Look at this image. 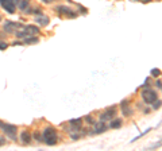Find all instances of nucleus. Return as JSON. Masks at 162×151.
Returning <instances> with one entry per match:
<instances>
[{"mask_svg": "<svg viewBox=\"0 0 162 151\" xmlns=\"http://www.w3.org/2000/svg\"><path fill=\"white\" fill-rule=\"evenodd\" d=\"M42 140L46 143L47 146H54L57 144L58 142V135H57V131L54 127L49 126L43 129V134H42Z\"/></svg>", "mask_w": 162, "mask_h": 151, "instance_id": "obj_1", "label": "nucleus"}, {"mask_svg": "<svg viewBox=\"0 0 162 151\" xmlns=\"http://www.w3.org/2000/svg\"><path fill=\"white\" fill-rule=\"evenodd\" d=\"M0 129L10 138L11 140H16V132H18V127L10 123H4L0 120Z\"/></svg>", "mask_w": 162, "mask_h": 151, "instance_id": "obj_2", "label": "nucleus"}, {"mask_svg": "<svg viewBox=\"0 0 162 151\" xmlns=\"http://www.w3.org/2000/svg\"><path fill=\"white\" fill-rule=\"evenodd\" d=\"M140 96H142L143 101H145L146 104H153V102L157 100V93L153 90V89H145V90H142Z\"/></svg>", "mask_w": 162, "mask_h": 151, "instance_id": "obj_3", "label": "nucleus"}, {"mask_svg": "<svg viewBox=\"0 0 162 151\" xmlns=\"http://www.w3.org/2000/svg\"><path fill=\"white\" fill-rule=\"evenodd\" d=\"M56 11L58 12V15L66 16V18H76L77 16V13L73 12L72 8L66 7V5H58V7H56Z\"/></svg>", "mask_w": 162, "mask_h": 151, "instance_id": "obj_4", "label": "nucleus"}, {"mask_svg": "<svg viewBox=\"0 0 162 151\" xmlns=\"http://www.w3.org/2000/svg\"><path fill=\"white\" fill-rule=\"evenodd\" d=\"M2 5H3V8H4L8 13H14V12H15L16 4L14 3V0H3Z\"/></svg>", "mask_w": 162, "mask_h": 151, "instance_id": "obj_5", "label": "nucleus"}, {"mask_svg": "<svg viewBox=\"0 0 162 151\" xmlns=\"http://www.w3.org/2000/svg\"><path fill=\"white\" fill-rule=\"evenodd\" d=\"M19 27H20V24L19 23L8 20V22H5V24H4V31L8 32V34H11V32H15L16 28H19Z\"/></svg>", "mask_w": 162, "mask_h": 151, "instance_id": "obj_6", "label": "nucleus"}, {"mask_svg": "<svg viewBox=\"0 0 162 151\" xmlns=\"http://www.w3.org/2000/svg\"><path fill=\"white\" fill-rule=\"evenodd\" d=\"M115 115H116L115 108H110V109H107L105 112L101 113V116H100V120H103V121H105V120H112V119L115 117Z\"/></svg>", "mask_w": 162, "mask_h": 151, "instance_id": "obj_7", "label": "nucleus"}, {"mask_svg": "<svg viewBox=\"0 0 162 151\" xmlns=\"http://www.w3.org/2000/svg\"><path fill=\"white\" fill-rule=\"evenodd\" d=\"M35 22H37V24L38 26H42V27H45V26H47L49 23H50V19L47 18V16H45V15H37V18H35Z\"/></svg>", "mask_w": 162, "mask_h": 151, "instance_id": "obj_8", "label": "nucleus"}, {"mask_svg": "<svg viewBox=\"0 0 162 151\" xmlns=\"http://www.w3.org/2000/svg\"><path fill=\"white\" fill-rule=\"evenodd\" d=\"M105 129H107V126H105L104 124V121H100V123H97L96 126H94V129L92 132H93V134H101V132H104Z\"/></svg>", "mask_w": 162, "mask_h": 151, "instance_id": "obj_9", "label": "nucleus"}, {"mask_svg": "<svg viewBox=\"0 0 162 151\" xmlns=\"http://www.w3.org/2000/svg\"><path fill=\"white\" fill-rule=\"evenodd\" d=\"M20 139H22V143H23V144H28V143L31 142V135H30L28 131H23L20 134Z\"/></svg>", "mask_w": 162, "mask_h": 151, "instance_id": "obj_10", "label": "nucleus"}, {"mask_svg": "<svg viewBox=\"0 0 162 151\" xmlns=\"http://www.w3.org/2000/svg\"><path fill=\"white\" fill-rule=\"evenodd\" d=\"M122 109H123L124 116H130L132 113V111L128 108V100H124V101H122Z\"/></svg>", "mask_w": 162, "mask_h": 151, "instance_id": "obj_11", "label": "nucleus"}, {"mask_svg": "<svg viewBox=\"0 0 162 151\" xmlns=\"http://www.w3.org/2000/svg\"><path fill=\"white\" fill-rule=\"evenodd\" d=\"M28 3H30V0H19V3H18L19 10L26 11V10H27V7H28Z\"/></svg>", "mask_w": 162, "mask_h": 151, "instance_id": "obj_12", "label": "nucleus"}, {"mask_svg": "<svg viewBox=\"0 0 162 151\" xmlns=\"http://www.w3.org/2000/svg\"><path fill=\"white\" fill-rule=\"evenodd\" d=\"M16 32V37L18 38H26V37H30V31L27 28H24V30H20V31H15Z\"/></svg>", "mask_w": 162, "mask_h": 151, "instance_id": "obj_13", "label": "nucleus"}, {"mask_svg": "<svg viewBox=\"0 0 162 151\" xmlns=\"http://www.w3.org/2000/svg\"><path fill=\"white\" fill-rule=\"evenodd\" d=\"M122 126V119H112V121H111V128L116 129V128H120Z\"/></svg>", "mask_w": 162, "mask_h": 151, "instance_id": "obj_14", "label": "nucleus"}, {"mask_svg": "<svg viewBox=\"0 0 162 151\" xmlns=\"http://www.w3.org/2000/svg\"><path fill=\"white\" fill-rule=\"evenodd\" d=\"M38 42H39V39L37 37H26V39H24L26 45H34V43H38Z\"/></svg>", "mask_w": 162, "mask_h": 151, "instance_id": "obj_15", "label": "nucleus"}, {"mask_svg": "<svg viewBox=\"0 0 162 151\" xmlns=\"http://www.w3.org/2000/svg\"><path fill=\"white\" fill-rule=\"evenodd\" d=\"M26 28H27V30H28V31H30V34H31V35L37 34V32H38V31H39V28H38V27H37V26H32V24H30V26H27V27H26Z\"/></svg>", "mask_w": 162, "mask_h": 151, "instance_id": "obj_16", "label": "nucleus"}, {"mask_svg": "<svg viewBox=\"0 0 162 151\" xmlns=\"http://www.w3.org/2000/svg\"><path fill=\"white\" fill-rule=\"evenodd\" d=\"M150 74L153 76V77H159V76H161V70L159 69H151Z\"/></svg>", "mask_w": 162, "mask_h": 151, "instance_id": "obj_17", "label": "nucleus"}, {"mask_svg": "<svg viewBox=\"0 0 162 151\" xmlns=\"http://www.w3.org/2000/svg\"><path fill=\"white\" fill-rule=\"evenodd\" d=\"M153 104H154V105H153L154 109H159V108H161V105H162V101H161V100H155Z\"/></svg>", "mask_w": 162, "mask_h": 151, "instance_id": "obj_18", "label": "nucleus"}, {"mask_svg": "<svg viewBox=\"0 0 162 151\" xmlns=\"http://www.w3.org/2000/svg\"><path fill=\"white\" fill-rule=\"evenodd\" d=\"M8 47V45L5 42H0V50H5Z\"/></svg>", "mask_w": 162, "mask_h": 151, "instance_id": "obj_19", "label": "nucleus"}, {"mask_svg": "<svg viewBox=\"0 0 162 151\" xmlns=\"http://www.w3.org/2000/svg\"><path fill=\"white\" fill-rule=\"evenodd\" d=\"M34 138H35V140H38V142H40V140H42V138H40V135H39V132H35L34 134Z\"/></svg>", "mask_w": 162, "mask_h": 151, "instance_id": "obj_20", "label": "nucleus"}, {"mask_svg": "<svg viewBox=\"0 0 162 151\" xmlns=\"http://www.w3.org/2000/svg\"><path fill=\"white\" fill-rule=\"evenodd\" d=\"M161 146H162V140H161V142H158V143H155V144H153V146L150 147V150H153V148H157V147H161Z\"/></svg>", "mask_w": 162, "mask_h": 151, "instance_id": "obj_21", "label": "nucleus"}, {"mask_svg": "<svg viewBox=\"0 0 162 151\" xmlns=\"http://www.w3.org/2000/svg\"><path fill=\"white\" fill-rule=\"evenodd\" d=\"M85 121H86V123L91 124V123H93V119H92L91 116H85Z\"/></svg>", "mask_w": 162, "mask_h": 151, "instance_id": "obj_22", "label": "nucleus"}, {"mask_svg": "<svg viewBox=\"0 0 162 151\" xmlns=\"http://www.w3.org/2000/svg\"><path fill=\"white\" fill-rule=\"evenodd\" d=\"M32 12L35 13V15H40V8H34V11Z\"/></svg>", "mask_w": 162, "mask_h": 151, "instance_id": "obj_23", "label": "nucleus"}, {"mask_svg": "<svg viewBox=\"0 0 162 151\" xmlns=\"http://www.w3.org/2000/svg\"><path fill=\"white\" fill-rule=\"evenodd\" d=\"M4 143H5V139H4V138H2V136H0V147H2V146L4 144Z\"/></svg>", "mask_w": 162, "mask_h": 151, "instance_id": "obj_24", "label": "nucleus"}, {"mask_svg": "<svg viewBox=\"0 0 162 151\" xmlns=\"http://www.w3.org/2000/svg\"><path fill=\"white\" fill-rule=\"evenodd\" d=\"M157 86H158V88H162V82H161V81H157Z\"/></svg>", "mask_w": 162, "mask_h": 151, "instance_id": "obj_25", "label": "nucleus"}, {"mask_svg": "<svg viewBox=\"0 0 162 151\" xmlns=\"http://www.w3.org/2000/svg\"><path fill=\"white\" fill-rule=\"evenodd\" d=\"M12 45H14V46H16V45H22V43H20V42H18V40H15V42L12 43Z\"/></svg>", "mask_w": 162, "mask_h": 151, "instance_id": "obj_26", "label": "nucleus"}, {"mask_svg": "<svg viewBox=\"0 0 162 151\" xmlns=\"http://www.w3.org/2000/svg\"><path fill=\"white\" fill-rule=\"evenodd\" d=\"M42 1H43V3H51L53 0H42Z\"/></svg>", "mask_w": 162, "mask_h": 151, "instance_id": "obj_27", "label": "nucleus"}, {"mask_svg": "<svg viewBox=\"0 0 162 151\" xmlns=\"http://www.w3.org/2000/svg\"><path fill=\"white\" fill-rule=\"evenodd\" d=\"M139 1H142V3H148L150 0H139Z\"/></svg>", "mask_w": 162, "mask_h": 151, "instance_id": "obj_28", "label": "nucleus"}, {"mask_svg": "<svg viewBox=\"0 0 162 151\" xmlns=\"http://www.w3.org/2000/svg\"><path fill=\"white\" fill-rule=\"evenodd\" d=\"M14 3H15V4H18V3H19V0H14Z\"/></svg>", "mask_w": 162, "mask_h": 151, "instance_id": "obj_29", "label": "nucleus"}, {"mask_svg": "<svg viewBox=\"0 0 162 151\" xmlns=\"http://www.w3.org/2000/svg\"><path fill=\"white\" fill-rule=\"evenodd\" d=\"M2 1H3V0H0V3H2Z\"/></svg>", "mask_w": 162, "mask_h": 151, "instance_id": "obj_30", "label": "nucleus"}]
</instances>
